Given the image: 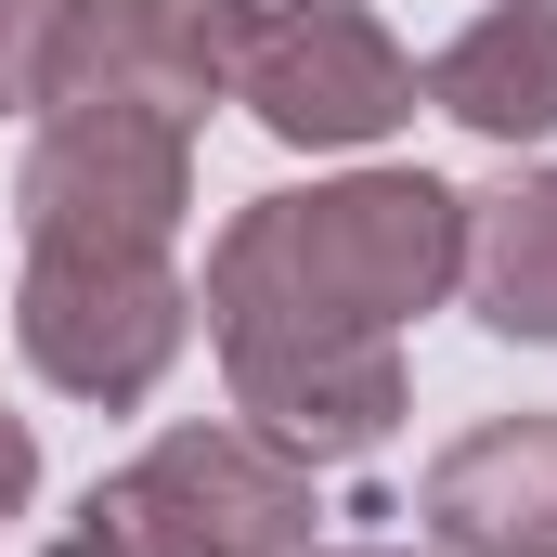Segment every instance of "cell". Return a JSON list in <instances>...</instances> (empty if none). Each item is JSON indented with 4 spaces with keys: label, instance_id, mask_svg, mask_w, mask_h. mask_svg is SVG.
<instances>
[{
    "label": "cell",
    "instance_id": "obj_1",
    "mask_svg": "<svg viewBox=\"0 0 557 557\" xmlns=\"http://www.w3.org/2000/svg\"><path fill=\"white\" fill-rule=\"evenodd\" d=\"M467 273V195L428 169H350L311 195H247L208 247V337H403Z\"/></svg>",
    "mask_w": 557,
    "mask_h": 557
},
{
    "label": "cell",
    "instance_id": "obj_2",
    "mask_svg": "<svg viewBox=\"0 0 557 557\" xmlns=\"http://www.w3.org/2000/svg\"><path fill=\"white\" fill-rule=\"evenodd\" d=\"M311 467L273 454L260 428H169L117 480H91L78 532L52 557H311Z\"/></svg>",
    "mask_w": 557,
    "mask_h": 557
},
{
    "label": "cell",
    "instance_id": "obj_3",
    "mask_svg": "<svg viewBox=\"0 0 557 557\" xmlns=\"http://www.w3.org/2000/svg\"><path fill=\"white\" fill-rule=\"evenodd\" d=\"M221 91L298 156H363L416 117V52L376 26V0H208Z\"/></svg>",
    "mask_w": 557,
    "mask_h": 557
},
{
    "label": "cell",
    "instance_id": "obj_4",
    "mask_svg": "<svg viewBox=\"0 0 557 557\" xmlns=\"http://www.w3.org/2000/svg\"><path fill=\"white\" fill-rule=\"evenodd\" d=\"M13 337L65 403L131 416V403H156V376L195 337V285L169 273V247H26Z\"/></svg>",
    "mask_w": 557,
    "mask_h": 557
},
{
    "label": "cell",
    "instance_id": "obj_5",
    "mask_svg": "<svg viewBox=\"0 0 557 557\" xmlns=\"http://www.w3.org/2000/svg\"><path fill=\"white\" fill-rule=\"evenodd\" d=\"M195 208V131L52 104L13 169V234L26 247H169Z\"/></svg>",
    "mask_w": 557,
    "mask_h": 557
},
{
    "label": "cell",
    "instance_id": "obj_6",
    "mask_svg": "<svg viewBox=\"0 0 557 557\" xmlns=\"http://www.w3.org/2000/svg\"><path fill=\"white\" fill-rule=\"evenodd\" d=\"M221 376H234V428H260L298 467H363L389 454L403 428V337H221Z\"/></svg>",
    "mask_w": 557,
    "mask_h": 557
},
{
    "label": "cell",
    "instance_id": "obj_7",
    "mask_svg": "<svg viewBox=\"0 0 557 557\" xmlns=\"http://www.w3.org/2000/svg\"><path fill=\"white\" fill-rule=\"evenodd\" d=\"M52 104L208 131V104H221L208 13H195V0H78V39H65V65H52ZM52 104H39V117H52Z\"/></svg>",
    "mask_w": 557,
    "mask_h": 557
},
{
    "label": "cell",
    "instance_id": "obj_8",
    "mask_svg": "<svg viewBox=\"0 0 557 557\" xmlns=\"http://www.w3.org/2000/svg\"><path fill=\"white\" fill-rule=\"evenodd\" d=\"M441 557H557V416H493L441 441L416 480Z\"/></svg>",
    "mask_w": 557,
    "mask_h": 557
},
{
    "label": "cell",
    "instance_id": "obj_9",
    "mask_svg": "<svg viewBox=\"0 0 557 557\" xmlns=\"http://www.w3.org/2000/svg\"><path fill=\"white\" fill-rule=\"evenodd\" d=\"M428 104L480 143H545L557 131V0H493L480 26L441 39Z\"/></svg>",
    "mask_w": 557,
    "mask_h": 557
},
{
    "label": "cell",
    "instance_id": "obj_10",
    "mask_svg": "<svg viewBox=\"0 0 557 557\" xmlns=\"http://www.w3.org/2000/svg\"><path fill=\"white\" fill-rule=\"evenodd\" d=\"M467 298L493 337L519 350H557V169H519L493 195H467Z\"/></svg>",
    "mask_w": 557,
    "mask_h": 557
},
{
    "label": "cell",
    "instance_id": "obj_11",
    "mask_svg": "<svg viewBox=\"0 0 557 557\" xmlns=\"http://www.w3.org/2000/svg\"><path fill=\"white\" fill-rule=\"evenodd\" d=\"M65 39H78V0H0V117H39L52 104Z\"/></svg>",
    "mask_w": 557,
    "mask_h": 557
},
{
    "label": "cell",
    "instance_id": "obj_12",
    "mask_svg": "<svg viewBox=\"0 0 557 557\" xmlns=\"http://www.w3.org/2000/svg\"><path fill=\"white\" fill-rule=\"evenodd\" d=\"M26 493H39V441L26 416H0V519H26Z\"/></svg>",
    "mask_w": 557,
    "mask_h": 557
},
{
    "label": "cell",
    "instance_id": "obj_13",
    "mask_svg": "<svg viewBox=\"0 0 557 557\" xmlns=\"http://www.w3.org/2000/svg\"><path fill=\"white\" fill-rule=\"evenodd\" d=\"M311 557H416V545H311Z\"/></svg>",
    "mask_w": 557,
    "mask_h": 557
}]
</instances>
